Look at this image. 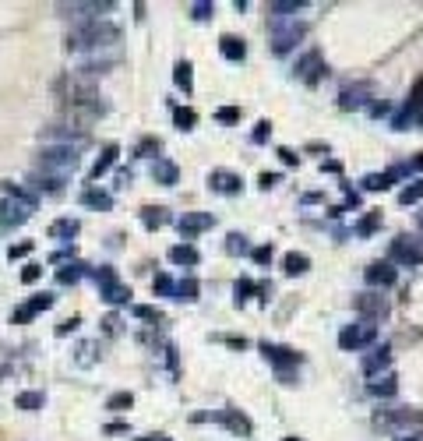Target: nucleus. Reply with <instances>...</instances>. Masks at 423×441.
Instances as JSON below:
<instances>
[{"mask_svg":"<svg viewBox=\"0 0 423 441\" xmlns=\"http://www.w3.org/2000/svg\"><path fill=\"white\" fill-rule=\"evenodd\" d=\"M169 262H173V265H187V269H194V265L201 262V255H197L194 244H176V248H169Z\"/></svg>","mask_w":423,"mask_h":441,"instance_id":"27","label":"nucleus"},{"mask_svg":"<svg viewBox=\"0 0 423 441\" xmlns=\"http://www.w3.org/2000/svg\"><path fill=\"white\" fill-rule=\"evenodd\" d=\"M258 184L268 191V187H275V184H279V173H261V180H258Z\"/></svg>","mask_w":423,"mask_h":441,"instance_id":"56","label":"nucleus"},{"mask_svg":"<svg viewBox=\"0 0 423 441\" xmlns=\"http://www.w3.org/2000/svg\"><path fill=\"white\" fill-rule=\"evenodd\" d=\"M370 96H374L370 85H367V82H356V85H346V89L339 92V106H342V110H363Z\"/></svg>","mask_w":423,"mask_h":441,"instance_id":"15","label":"nucleus"},{"mask_svg":"<svg viewBox=\"0 0 423 441\" xmlns=\"http://www.w3.org/2000/svg\"><path fill=\"white\" fill-rule=\"evenodd\" d=\"M219 53H223L226 60H233V64H237V60H244V57H247V46H244V39H240V36H230V32H226V36L219 39Z\"/></svg>","mask_w":423,"mask_h":441,"instance_id":"24","label":"nucleus"},{"mask_svg":"<svg viewBox=\"0 0 423 441\" xmlns=\"http://www.w3.org/2000/svg\"><path fill=\"white\" fill-rule=\"evenodd\" d=\"M29 251H32V241H25V244H11V248H8V258L15 262V258H25Z\"/></svg>","mask_w":423,"mask_h":441,"instance_id":"51","label":"nucleus"},{"mask_svg":"<svg viewBox=\"0 0 423 441\" xmlns=\"http://www.w3.org/2000/svg\"><path fill=\"white\" fill-rule=\"evenodd\" d=\"M96 350H99V343H82V346H78V364H82V367L96 364Z\"/></svg>","mask_w":423,"mask_h":441,"instance_id":"48","label":"nucleus"},{"mask_svg":"<svg viewBox=\"0 0 423 441\" xmlns=\"http://www.w3.org/2000/svg\"><path fill=\"white\" fill-rule=\"evenodd\" d=\"M117 43H120V29L113 22H92V25L71 29V36H67L71 53H99V50H110Z\"/></svg>","mask_w":423,"mask_h":441,"instance_id":"1","label":"nucleus"},{"mask_svg":"<svg viewBox=\"0 0 423 441\" xmlns=\"http://www.w3.org/2000/svg\"><path fill=\"white\" fill-rule=\"evenodd\" d=\"M29 215H32V208H29V205L4 198V201H0V230H15V226H25V223H29Z\"/></svg>","mask_w":423,"mask_h":441,"instance_id":"10","label":"nucleus"},{"mask_svg":"<svg viewBox=\"0 0 423 441\" xmlns=\"http://www.w3.org/2000/svg\"><path fill=\"white\" fill-rule=\"evenodd\" d=\"M208 187L219 191V194H240L244 180H240V173H230V170H212L208 173Z\"/></svg>","mask_w":423,"mask_h":441,"instance_id":"16","label":"nucleus"},{"mask_svg":"<svg viewBox=\"0 0 423 441\" xmlns=\"http://www.w3.org/2000/svg\"><path fill=\"white\" fill-rule=\"evenodd\" d=\"M78 234H82V223H78V219H57V223L50 226V237L60 241V244H71Z\"/></svg>","mask_w":423,"mask_h":441,"instance_id":"21","label":"nucleus"},{"mask_svg":"<svg viewBox=\"0 0 423 441\" xmlns=\"http://www.w3.org/2000/svg\"><path fill=\"white\" fill-rule=\"evenodd\" d=\"M173 297H176V300H187V304H190V300H197V279H190V276H187V279H180V283H176V290H173Z\"/></svg>","mask_w":423,"mask_h":441,"instance_id":"40","label":"nucleus"},{"mask_svg":"<svg viewBox=\"0 0 423 441\" xmlns=\"http://www.w3.org/2000/svg\"><path fill=\"white\" fill-rule=\"evenodd\" d=\"M152 152H159V141H155V138H145V141L138 145V155H152Z\"/></svg>","mask_w":423,"mask_h":441,"instance_id":"54","label":"nucleus"},{"mask_svg":"<svg viewBox=\"0 0 423 441\" xmlns=\"http://www.w3.org/2000/svg\"><path fill=\"white\" fill-rule=\"evenodd\" d=\"M43 145H67V148H85L89 145V134L78 131V127H67V124H57V127H46L43 131Z\"/></svg>","mask_w":423,"mask_h":441,"instance_id":"9","label":"nucleus"},{"mask_svg":"<svg viewBox=\"0 0 423 441\" xmlns=\"http://www.w3.org/2000/svg\"><path fill=\"white\" fill-rule=\"evenodd\" d=\"M251 258H254L258 265H268V262H272V244H265V248H254V251H251Z\"/></svg>","mask_w":423,"mask_h":441,"instance_id":"52","label":"nucleus"},{"mask_svg":"<svg viewBox=\"0 0 423 441\" xmlns=\"http://www.w3.org/2000/svg\"><path fill=\"white\" fill-rule=\"evenodd\" d=\"M374 339H377V325L367 321V318H360L356 325H346V328L339 332V346H342L346 353H356V350L370 346Z\"/></svg>","mask_w":423,"mask_h":441,"instance_id":"6","label":"nucleus"},{"mask_svg":"<svg viewBox=\"0 0 423 441\" xmlns=\"http://www.w3.org/2000/svg\"><path fill=\"white\" fill-rule=\"evenodd\" d=\"M321 170H328V173H339V170H342V166H339V162H335V159H328V162H321Z\"/></svg>","mask_w":423,"mask_h":441,"instance_id":"60","label":"nucleus"},{"mask_svg":"<svg viewBox=\"0 0 423 441\" xmlns=\"http://www.w3.org/2000/svg\"><path fill=\"white\" fill-rule=\"evenodd\" d=\"M39 276H43V269H39V265H25V269H22V283H36Z\"/></svg>","mask_w":423,"mask_h":441,"instance_id":"53","label":"nucleus"},{"mask_svg":"<svg viewBox=\"0 0 423 441\" xmlns=\"http://www.w3.org/2000/svg\"><path fill=\"white\" fill-rule=\"evenodd\" d=\"M216 120H219V124H237V120H240V110H237V106H223V110L216 113Z\"/></svg>","mask_w":423,"mask_h":441,"instance_id":"50","label":"nucleus"},{"mask_svg":"<svg viewBox=\"0 0 423 441\" xmlns=\"http://www.w3.org/2000/svg\"><path fill=\"white\" fill-rule=\"evenodd\" d=\"M82 205H85V208H99V212H110V208H113V198H110V191L89 187V191H82Z\"/></svg>","mask_w":423,"mask_h":441,"instance_id":"26","label":"nucleus"},{"mask_svg":"<svg viewBox=\"0 0 423 441\" xmlns=\"http://www.w3.org/2000/svg\"><path fill=\"white\" fill-rule=\"evenodd\" d=\"M388 367H391V350L388 346H381L370 357H363V374H370V378H377V371H388Z\"/></svg>","mask_w":423,"mask_h":441,"instance_id":"23","label":"nucleus"},{"mask_svg":"<svg viewBox=\"0 0 423 441\" xmlns=\"http://www.w3.org/2000/svg\"><path fill=\"white\" fill-rule=\"evenodd\" d=\"M53 293H36V297H29L22 307H15V314H11V321L15 325H25V321H32L36 314H43V311H50L53 307Z\"/></svg>","mask_w":423,"mask_h":441,"instance_id":"11","label":"nucleus"},{"mask_svg":"<svg viewBox=\"0 0 423 441\" xmlns=\"http://www.w3.org/2000/svg\"><path fill=\"white\" fill-rule=\"evenodd\" d=\"M297 75H300L307 85H318V82L328 75V68H325L321 53H318V50H311V53H304V57L297 60Z\"/></svg>","mask_w":423,"mask_h":441,"instance_id":"13","label":"nucleus"},{"mask_svg":"<svg viewBox=\"0 0 423 441\" xmlns=\"http://www.w3.org/2000/svg\"><path fill=\"white\" fill-rule=\"evenodd\" d=\"M82 276H85V265H82V262H67L64 269H57V283H60V286H74Z\"/></svg>","mask_w":423,"mask_h":441,"instance_id":"30","label":"nucleus"},{"mask_svg":"<svg viewBox=\"0 0 423 441\" xmlns=\"http://www.w3.org/2000/svg\"><path fill=\"white\" fill-rule=\"evenodd\" d=\"M261 353H265V360H272L279 371L300 367V360H304L297 350H289V346H279V343H261Z\"/></svg>","mask_w":423,"mask_h":441,"instance_id":"14","label":"nucleus"},{"mask_svg":"<svg viewBox=\"0 0 423 441\" xmlns=\"http://www.w3.org/2000/svg\"><path fill=\"white\" fill-rule=\"evenodd\" d=\"M374 420H377V427L409 434V427H419V423H423V413H419V409H409V406H398V409H381Z\"/></svg>","mask_w":423,"mask_h":441,"instance_id":"7","label":"nucleus"},{"mask_svg":"<svg viewBox=\"0 0 423 441\" xmlns=\"http://www.w3.org/2000/svg\"><path fill=\"white\" fill-rule=\"evenodd\" d=\"M363 279H367L370 286H381V290H388V286H395L398 272H395V265H388V262H374V265H367Z\"/></svg>","mask_w":423,"mask_h":441,"instance_id":"17","label":"nucleus"},{"mask_svg":"<svg viewBox=\"0 0 423 441\" xmlns=\"http://www.w3.org/2000/svg\"><path fill=\"white\" fill-rule=\"evenodd\" d=\"M131 314L141 318V321H162V311H159V307H148V304H134Z\"/></svg>","mask_w":423,"mask_h":441,"instance_id":"46","label":"nucleus"},{"mask_svg":"<svg viewBox=\"0 0 423 441\" xmlns=\"http://www.w3.org/2000/svg\"><path fill=\"white\" fill-rule=\"evenodd\" d=\"M92 276H96V286H99V297H103V300H106L110 307H124V304H131V297H134V293H131V290H127V286H124V283L117 279V272H113L110 265L96 269Z\"/></svg>","mask_w":423,"mask_h":441,"instance_id":"3","label":"nucleus"},{"mask_svg":"<svg viewBox=\"0 0 423 441\" xmlns=\"http://www.w3.org/2000/svg\"><path fill=\"white\" fill-rule=\"evenodd\" d=\"M152 180L162 184V187H173V184L180 180L176 162H173V159H155V162H152Z\"/></svg>","mask_w":423,"mask_h":441,"instance_id":"20","label":"nucleus"},{"mask_svg":"<svg viewBox=\"0 0 423 441\" xmlns=\"http://www.w3.org/2000/svg\"><path fill=\"white\" fill-rule=\"evenodd\" d=\"M138 441H173V437H166V434H148V437H138Z\"/></svg>","mask_w":423,"mask_h":441,"instance_id":"62","label":"nucleus"},{"mask_svg":"<svg viewBox=\"0 0 423 441\" xmlns=\"http://www.w3.org/2000/svg\"><path fill=\"white\" fill-rule=\"evenodd\" d=\"M4 198H11V201H22V205H29L32 212H36V194L32 191H25V187H18V184H4Z\"/></svg>","mask_w":423,"mask_h":441,"instance_id":"31","label":"nucleus"},{"mask_svg":"<svg viewBox=\"0 0 423 441\" xmlns=\"http://www.w3.org/2000/svg\"><path fill=\"white\" fill-rule=\"evenodd\" d=\"M106 68H113V57H92V60H82L78 75H103Z\"/></svg>","mask_w":423,"mask_h":441,"instance_id":"38","label":"nucleus"},{"mask_svg":"<svg viewBox=\"0 0 423 441\" xmlns=\"http://www.w3.org/2000/svg\"><path fill=\"white\" fill-rule=\"evenodd\" d=\"M152 290L159 293V297H173V290H176V283L166 276V272H159L155 279H152Z\"/></svg>","mask_w":423,"mask_h":441,"instance_id":"45","label":"nucleus"},{"mask_svg":"<svg viewBox=\"0 0 423 441\" xmlns=\"http://www.w3.org/2000/svg\"><path fill=\"white\" fill-rule=\"evenodd\" d=\"M286 441H297V437H286Z\"/></svg>","mask_w":423,"mask_h":441,"instance_id":"64","label":"nucleus"},{"mask_svg":"<svg viewBox=\"0 0 423 441\" xmlns=\"http://www.w3.org/2000/svg\"><path fill=\"white\" fill-rule=\"evenodd\" d=\"M15 406H18V409L36 413V409H43V406H46V395H43V392H22V395L15 399Z\"/></svg>","mask_w":423,"mask_h":441,"instance_id":"34","label":"nucleus"},{"mask_svg":"<svg viewBox=\"0 0 423 441\" xmlns=\"http://www.w3.org/2000/svg\"><path fill=\"white\" fill-rule=\"evenodd\" d=\"M268 11H272V18H293L297 11H304V0H272Z\"/></svg>","mask_w":423,"mask_h":441,"instance_id":"29","label":"nucleus"},{"mask_svg":"<svg viewBox=\"0 0 423 441\" xmlns=\"http://www.w3.org/2000/svg\"><path fill=\"white\" fill-rule=\"evenodd\" d=\"M117 155H120V145H117V141H110V145L103 148V155H99V159L92 162L89 177H92V180H99V177H103V173H106V170H110V166L117 162Z\"/></svg>","mask_w":423,"mask_h":441,"instance_id":"25","label":"nucleus"},{"mask_svg":"<svg viewBox=\"0 0 423 441\" xmlns=\"http://www.w3.org/2000/svg\"><path fill=\"white\" fill-rule=\"evenodd\" d=\"M141 223L148 226V230H159V226H166L169 223V215H166V208H141Z\"/></svg>","mask_w":423,"mask_h":441,"instance_id":"32","label":"nucleus"},{"mask_svg":"<svg viewBox=\"0 0 423 441\" xmlns=\"http://www.w3.org/2000/svg\"><path fill=\"white\" fill-rule=\"evenodd\" d=\"M29 184H32V191H39V194H60L67 180H60V177H50V173H39V170H36V173L29 177Z\"/></svg>","mask_w":423,"mask_h":441,"instance_id":"22","label":"nucleus"},{"mask_svg":"<svg viewBox=\"0 0 423 441\" xmlns=\"http://www.w3.org/2000/svg\"><path fill=\"white\" fill-rule=\"evenodd\" d=\"M78 325H82V318H67V321H60V325H57V335H67V332H74Z\"/></svg>","mask_w":423,"mask_h":441,"instance_id":"55","label":"nucleus"},{"mask_svg":"<svg viewBox=\"0 0 423 441\" xmlns=\"http://www.w3.org/2000/svg\"><path fill=\"white\" fill-rule=\"evenodd\" d=\"M395 441H423V430H412V434H398Z\"/></svg>","mask_w":423,"mask_h":441,"instance_id":"58","label":"nucleus"},{"mask_svg":"<svg viewBox=\"0 0 423 441\" xmlns=\"http://www.w3.org/2000/svg\"><path fill=\"white\" fill-rule=\"evenodd\" d=\"M226 251H230V255H251L254 248L247 244L244 234H230V237H226Z\"/></svg>","mask_w":423,"mask_h":441,"instance_id":"41","label":"nucleus"},{"mask_svg":"<svg viewBox=\"0 0 423 441\" xmlns=\"http://www.w3.org/2000/svg\"><path fill=\"white\" fill-rule=\"evenodd\" d=\"M412 124H419V127H423V99L416 103V113H412Z\"/></svg>","mask_w":423,"mask_h":441,"instance_id":"59","label":"nucleus"},{"mask_svg":"<svg viewBox=\"0 0 423 441\" xmlns=\"http://www.w3.org/2000/svg\"><path fill=\"white\" fill-rule=\"evenodd\" d=\"M117 4H110V0H89V4H60V15L64 18H71L74 22V29H82V25H92V22H106V15L113 11Z\"/></svg>","mask_w":423,"mask_h":441,"instance_id":"4","label":"nucleus"},{"mask_svg":"<svg viewBox=\"0 0 423 441\" xmlns=\"http://www.w3.org/2000/svg\"><path fill=\"white\" fill-rule=\"evenodd\" d=\"M353 307H356L360 314H367V321H374V318H384V314H388V304H384L377 293H360V297L353 300Z\"/></svg>","mask_w":423,"mask_h":441,"instance_id":"19","label":"nucleus"},{"mask_svg":"<svg viewBox=\"0 0 423 441\" xmlns=\"http://www.w3.org/2000/svg\"><path fill=\"white\" fill-rule=\"evenodd\" d=\"M268 134H272V124H268V120H258V124H254L251 141H254V145H261V141H268Z\"/></svg>","mask_w":423,"mask_h":441,"instance_id":"49","label":"nucleus"},{"mask_svg":"<svg viewBox=\"0 0 423 441\" xmlns=\"http://www.w3.org/2000/svg\"><path fill=\"white\" fill-rule=\"evenodd\" d=\"M398 201H402V205H416V201H423V177L412 180V184H405V187L398 191Z\"/></svg>","mask_w":423,"mask_h":441,"instance_id":"36","label":"nucleus"},{"mask_svg":"<svg viewBox=\"0 0 423 441\" xmlns=\"http://www.w3.org/2000/svg\"><path fill=\"white\" fill-rule=\"evenodd\" d=\"M131 406H134V395H131V392H117V395L106 399V409H113V413H124V409H131Z\"/></svg>","mask_w":423,"mask_h":441,"instance_id":"43","label":"nucleus"},{"mask_svg":"<svg viewBox=\"0 0 423 441\" xmlns=\"http://www.w3.org/2000/svg\"><path fill=\"white\" fill-rule=\"evenodd\" d=\"M282 265H286V272H289V276H300V272H307V269H311V258L293 251V255H286V258H282Z\"/></svg>","mask_w":423,"mask_h":441,"instance_id":"39","label":"nucleus"},{"mask_svg":"<svg viewBox=\"0 0 423 441\" xmlns=\"http://www.w3.org/2000/svg\"><path fill=\"white\" fill-rule=\"evenodd\" d=\"M279 155H282V162H286V166H293V162L300 159V155H297L293 148H279Z\"/></svg>","mask_w":423,"mask_h":441,"instance_id":"57","label":"nucleus"},{"mask_svg":"<svg viewBox=\"0 0 423 441\" xmlns=\"http://www.w3.org/2000/svg\"><path fill=\"white\" fill-rule=\"evenodd\" d=\"M173 82H176L183 92H194V75H190V64H187V60H180V64L173 68Z\"/></svg>","mask_w":423,"mask_h":441,"instance_id":"35","label":"nucleus"},{"mask_svg":"<svg viewBox=\"0 0 423 441\" xmlns=\"http://www.w3.org/2000/svg\"><path fill=\"white\" fill-rule=\"evenodd\" d=\"M388 265H423V248L409 237H395L388 248Z\"/></svg>","mask_w":423,"mask_h":441,"instance_id":"8","label":"nucleus"},{"mask_svg":"<svg viewBox=\"0 0 423 441\" xmlns=\"http://www.w3.org/2000/svg\"><path fill=\"white\" fill-rule=\"evenodd\" d=\"M304 36H307L304 22H297V18H272V50L275 53H289Z\"/></svg>","mask_w":423,"mask_h":441,"instance_id":"5","label":"nucleus"},{"mask_svg":"<svg viewBox=\"0 0 423 441\" xmlns=\"http://www.w3.org/2000/svg\"><path fill=\"white\" fill-rule=\"evenodd\" d=\"M416 226H419V234H423V212L416 215Z\"/></svg>","mask_w":423,"mask_h":441,"instance_id":"63","label":"nucleus"},{"mask_svg":"<svg viewBox=\"0 0 423 441\" xmlns=\"http://www.w3.org/2000/svg\"><path fill=\"white\" fill-rule=\"evenodd\" d=\"M251 293H258V286H254L251 279H237V286H233V300H237V307H240V304H247V300H251Z\"/></svg>","mask_w":423,"mask_h":441,"instance_id":"42","label":"nucleus"},{"mask_svg":"<svg viewBox=\"0 0 423 441\" xmlns=\"http://www.w3.org/2000/svg\"><path fill=\"white\" fill-rule=\"evenodd\" d=\"M176 226H180L183 237H197V234H204V230L216 226V215H212V212H183V215L176 219Z\"/></svg>","mask_w":423,"mask_h":441,"instance_id":"12","label":"nucleus"},{"mask_svg":"<svg viewBox=\"0 0 423 441\" xmlns=\"http://www.w3.org/2000/svg\"><path fill=\"white\" fill-rule=\"evenodd\" d=\"M201 420H219V423H226V427L237 430V434H251V430H254L251 420H247L244 413H237V409H219V413H208V416H201Z\"/></svg>","mask_w":423,"mask_h":441,"instance_id":"18","label":"nucleus"},{"mask_svg":"<svg viewBox=\"0 0 423 441\" xmlns=\"http://www.w3.org/2000/svg\"><path fill=\"white\" fill-rule=\"evenodd\" d=\"M173 120H176L180 131H190V127L197 124V113H194V110H173Z\"/></svg>","mask_w":423,"mask_h":441,"instance_id":"47","label":"nucleus"},{"mask_svg":"<svg viewBox=\"0 0 423 441\" xmlns=\"http://www.w3.org/2000/svg\"><path fill=\"white\" fill-rule=\"evenodd\" d=\"M370 395H381V399H391L395 392H398V381H395V374H384V378H374L370 385Z\"/></svg>","mask_w":423,"mask_h":441,"instance_id":"28","label":"nucleus"},{"mask_svg":"<svg viewBox=\"0 0 423 441\" xmlns=\"http://www.w3.org/2000/svg\"><path fill=\"white\" fill-rule=\"evenodd\" d=\"M106 430H110V434H124V430H127V423H110Z\"/></svg>","mask_w":423,"mask_h":441,"instance_id":"61","label":"nucleus"},{"mask_svg":"<svg viewBox=\"0 0 423 441\" xmlns=\"http://www.w3.org/2000/svg\"><path fill=\"white\" fill-rule=\"evenodd\" d=\"M212 15H216V4H212V0H197V4H190V18L194 22H208Z\"/></svg>","mask_w":423,"mask_h":441,"instance_id":"44","label":"nucleus"},{"mask_svg":"<svg viewBox=\"0 0 423 441\" xmlns=\"http://www.w3.org/2000/svg\"><path fill=\"white\" fill-rule=\"evenodd\" d=\"M36 166H39V173H50V177L67 180V177L78 170V148H67V145H43L39 155H36Z\"/></svg>","mask_w":423,"mask_h":441,"instance_id":"2","label":"nucleus"},{"mask_svg":"<svg viewBox=\"0 0 423 441\" xmlns=\"http://www.w3.org/2000/svg\"><path fill=\"white\" fill-rule=\"evenodd\" d=\"M391 184H395V173H391V170H388V173H367V177H363V187H367V191H388Z\"/></svg>","mask_w":423,"mask_h":441,"instance_id":"33","label":"nucleus"},{"mask_svg":"<svg viewBox=\"0 0 423 441\" xmlns=\"http://www.w3.org/2000/svg\"><path fill=\"white\" fill-rule=\"evenodd\" d=\"M377 226H381V212H367V215L360 219V223H356L353 230H356V237H370Z\"/></svg>","mask_w":423,"mask_h":441,"instance_id":"37","label":"nucleus"}]
</instances>
